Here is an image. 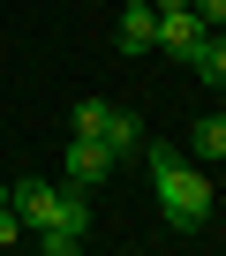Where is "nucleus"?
Returning <instances> with one entry per match:
<instances>
[{"mask_svg":"<svg viewBox=\"0 0 226 256\" xmlns=\"http://www.w3.org/2000/svg\"><path fill=\"white\" fill-rule=\"evenodd\" d=\"M144 166H151V196H158V211H166V226L174 234H204L211 226V174H196L181 151H166V144H144Z\"/></svg>","mask_w":226,"mask_h":256,"instance_id":"f257e3e1","label":"nucleus"},{"mask_svg":"<svg viewBox=\"0 0 226 256\" xmlns=\"http://www.w3.org/2000/svg\"><path fill=\"white\" fill-rule=\"evenodd\" d=\"M121 174V158L106 151V136H68V181L76 188H98V181H113Z\"/></svg>","mask_w":226,"mask_h":256,"instance_id":"f03ea898","label":"nucleus"},{"mask_svg":"<svg viewBox=\"0 0 226 256\" xmlns=\"http://www.w3.org/2000/svg\"><path fill=\"white\" fill-rule=\"evenodd\" d=\"M8 204H16V218L38 234V226H53V211H60V181H38V174H23V181L8 188Z\"/></svg>","mask_w":226,"mask_h":256,"instance_id":"7ed1b4c3","label":"nucleus"},{"mask_svg":"<svg viewBox=\"0 0 226 256\" xmlns=\"http://www.w3.org/2000/svg\"><path fill=\"white\" fill-rule=\"evenodd\" d=\"M204 38H211V23H204L196 8H166V16H158V53H174V60H188V53H196Z\"/></svg>","mask_w":226,"mask_h":256,"instance_id":"20e7f679","label":"nucleus"},{"mask_svg":"<svg viewBox=\"0 0 226 256\" xmlns=\"http://www.w3.org/2000/svg\"><path fill=\"white\" fill-rule=\"evenodd\" d=\"M113 46H121V53H158V8H151V0H128V8H121Z\"/></svg>","mask_w":226,"mask_h":256,"instance_id":"39448f33","label":"nucleus"},{"mask_svg":"<svg viewBox=\"0 0 226 256\" xmlns=\"http://www.w3.org/2000/svg\"><path fill=\"white\" fill-rule=\"evenodd\" d=\"M98 136H106V151H113V158L128 166V158L144 151V120H136L128 106H106V128H98Z\"/></svg>","mask_w":226,"mask_h":256,"instance_id":"423d86ee","label":"nucleus"},{"mask_svg":"<svg viewBox=\"0 0 226 256\" xmlns=\"http://www.w3.org/2000/svg\"><path fill=\"white\" fill-rule=\"evenodd\" d=\"M188 68H196V83H211V90H226V30H211L196 53H188Z\"/></svg>","mask_w":226,"mask_h":256,"instance_id":"0eeeda50","label":"nucleus"},{"mask_svg":"<svg viewBox=\"0 0 226 256\" xmlns=\"http://www.w3.org/2000/svg\"><path fill=\"white\" fill-rule=\"evenodd\" d=\"M188 144H196V158H204V166H218V158H226V113H196Z\"/></svg>","mask_w":226,"mask_h":256,"instance_id":"6e6552de","label":"nucleus"},{"mask_svg":"<svg viewBox=\"0 0 226 256\" xmlns=\"http://www.w3.org/2000/svg\"><path fill=\"white\" fill-rule=\"evenodd\" d=\"M30 241H38L46 256H76V248H83V234H76V226H60V218H53V226H38Z\"/></svg>","mask_w":226,"mask_h":256,"instance_id":"1a4fd4ad","label":"nucleus"},{"mask_svg":"<svg viewBox=\"0 0 226 256\" xmlns=\"http://www.w3.org/2000/svg\"><path fill=\"white\" fill-rule=\"evenodd\" d=\"M53 218H60V226H76V234H90V204H83V188H76V181L60 188V211H53Z\"/></svg>","mask_w":226,"mask_h":256,"instance_id":"9d476101","label":"nucleus"},{"mask_svg":"<svg viewBox=\"0 0 226 256\" xmlns=\"http://www.w3.org/2000/svg\"><path fill=\"white\" fill-rule=\"evenodd\" d=\"M106 106L113 98H76V128H68V136H98V128H106Z\"/></svg>","mask_w":226,"mask_h":256,"instance_id":"9b49d317","label":"nucleus"},{"mask_svg":"<svg viewBox=\"0 0 226 256\" xmlns=\"http://www.w3.org/2000/svg\"><path fill=\"white\" fill-rule=\"evenodd\" d=\"M23 234H30V226H23V218H16V204H0V248H16V241H23Z\"/></svg>","mask_w":226,"mask_h":256,"instance_id":"f8f14e48","label":"nucleus"},{"mask_svg":"<svg viewBox=\"0 0 226 256\" xmlns=\"http://www.w3.org/2000/svg\"><path fill=\"white\" fill-rule=\"evenodd\" d=\"M196 16H204L211 30H226V0H196Z\"/></svg>","mask_w":226,"mask_h":256,"instance_id":"ddd939ff","label":"nucleus"},{"mask_svg":"<svg viewBox=\"0 0 226 256\" xmlns=\"http://www.w3.org/2000/svg\"><path fill=\"white\" fill-rule=\"evenodd\" d=\"M151 8H158V16H166V8H196V0H151Z\"/></svg>","mask_w":226,"mask_h":256,"instance_id":"4468645a","label":"nucleus"},{"mask_svg":"<svg viewBox=\"0 0 226 256\" xmlns=\"http://www.w3.org/2000/svg\"><path fill=\"white\" fill-rule=\"evenodd\" d=\"M0 204H8V181H0Z\"/></svg>","mask_w":226,"mask_h":256,"instance_id":"2eb2a0df","label":"nucleus"},{"mask_svg":"<svg viewBox=\"0 0 226 256\" xmlns=\"http://www.w3.org/2000/svg\"><path fill=\"white\" fill-rule=\"evenodd\" d=\"M218 113H226V90H218Z\"/></svg>","mask_w":226,"mask_h":256,"instance_id":"dca6fc26","label":"nucleus"}]
</instances>
